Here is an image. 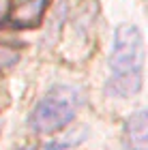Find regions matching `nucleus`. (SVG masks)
Listing matches in <instances>:
<instances>
[{"instance_id": "1", "label": "nucleus", "mask_w": 148, "mask_h": 150, "mask_svg": "<svg viewBox=\"0 0 148 150\" xmlns=\"http://www.w3.org/2000/svg\"><path fill=\"white\" fill-rule=\"evenodd\" d=\"M110 79L105 92L114 99H131L142 90L144 75V39L137 26L120 24L114 30L110 50Z\"/></svg>"}, {"instance_id": "2", "label": "nucleus", "mask_w": 148, "mask_h": 150, "mask_svg": "<svg viewBox=\"0 0 148 150\" xmlns=\"http://www.w3.org/2000/svg\"><path fill=\"white\" fill-rule=\"evenodd\" d=\"M82 105H84V94L79 88L69 84H56L30 110L28 127L32 133L39 135L58 133L75 120Z\"/></svg>"}, {"instance_id": "3", "label": "nucleus", "mask_w": 148, "mask_h": 150, "mask_svg": "<svg viewBox=\"0 0 148 150\" xmlns=\"http://www.w3.org/2000/svg\"><path fill=\"white\" fill-rule=\"evenodd\" d=\"M127 150H148V107L131 114L123 129Z\"/></svg>"}, {"instance_id": "4", "label": "nucleus", "mask_w": 148, "mask_h": 150, "mask_svg": "<svg viewBox=\"0 0 148 150\" xmlns=\"http://www.w3.org/2000/svg\"><path fill=\"white\" fill-rule=\"evenodd\" d=\"M19 60V52L11 45H0V71L9 69Z\"/></svg>"}, {"instance_id": "5", "label": "nucleus", "mask_w": 148, "mask_h": 150, "mask_svg": "<svg viewBox=\"0 0 148 150\" xmlns=\"http://www.w3.org/2000/svg\"><path fill=\"white\" fill-rule=\"evenodd\" d=\"M9 11H11V0H0V24L9 17Z\"/></svg>"}, {"instance_id": "6", "label": "nucleus", "mask_w": 148, "mask_h": 150, "mask_svg": "<svg viewBox=\"0 0 148 150\" xmlns=\"http://www.w3.org/2000/svg\"><path fill=\"white\" fill-rule=\"evenodd\" d=\"M6 101H9V97H6V88H4L2 81H0V110L6 105Z\"/></svg>"}]
</instances>
